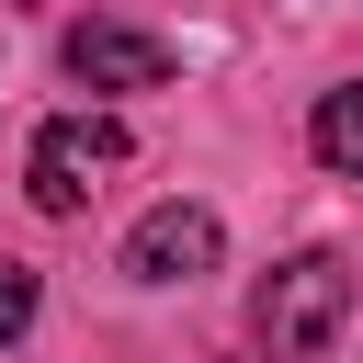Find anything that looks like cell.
Here are the masks:
<instances>
[{"label":"cell","mask_w":363,"mask_h":363,"mask_svg":"<svg viewBox=\"0 0 363 363\" xmlns=\"http://www.w3.org/2000/svg\"><path fill=\"white\" fill-rule=\"evenodd\" d=\"M340 318H352V272H340L329 250L272 261V284H261V306H250V329H261V352H272V363L329 352V340H340Z\"/></svg>","instance_id":"6da1fadb"},{"label":"cell","mask_w":363,"mask_h":363,"mask_svg":"<svg viewBox=\"0 0 363 363\" xmlns=\"http://www.w3.org/2000/svg\"><path fill=\"white\" fill-rule=\"evenodd\" d=\"M113 170H125V125H113V113H57V125L34 136V159H23V193H34L45 216H79Z\"/></svg>","instance_id":"7a4b0ae2"},{"label":"cell","mask_w":363,"mask_h":363,"mask_svg":"<svg viewBox=\"0 0 363 363\" xmlns=\"http://www.w3.org/2000/svg\"><path fill=\"white\" fill-rule=\"evenodd\" d=\"M216 250H227L216 204H147L136 238H125V272L136 284H193V272H216Z\"/></svg>","instance_id":"3957f363"},{"label":"cell","mask_w":363,"mask_h":363,"mask_svg":"<svg viewBox=\"0 0 363 363\" xmlns=\"http://www.w3.org/2000/svg\"><path fill=\"white\" fill-rule=\"evenodd\" d=\"M68 79L79 91H159L170 79V45L136 34V23H68Z\"/></svg>","instance_id":"277c9868"},{"label":"cell","mask_w":363,"mask_h":363,"mask_svg":"<svg viewBox=\"0 0 363 363\" xmlns=\"http://www.w3.org/2000/svg\"><path fill=\"white\" fill-rule=\"evenodd\" d=\"M306 147L340 170V182H363V79H340L329 102H318V125H306Z\"/></svg>","instance_id":"5b68a950"},{"label":"cell","mask_w":363,"mask_h":363,"mask_svg":"<svg viewBox=\"0 0 363 363\" xmlns=\"http://www.w3.org/2000/svg\"><path fill=\"white\" fill-rule=\"evenodd\" d=\"M34 306H45V284H34L23 261H0V340H23V329H34Z\"/></svg>","instance_id":"8992f818"}]
</instances>
